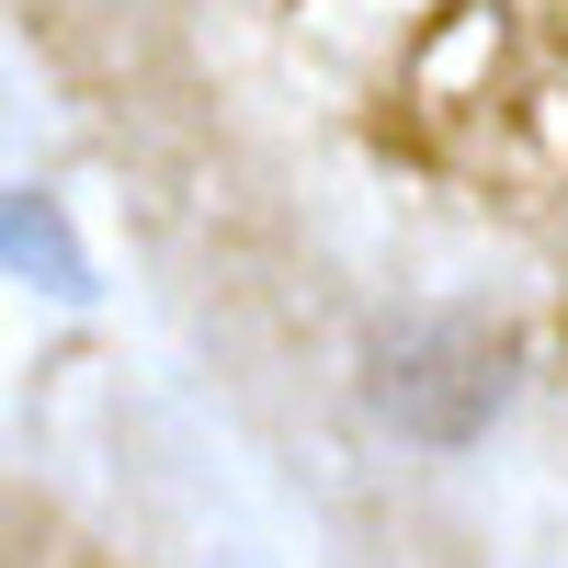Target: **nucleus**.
<instances>
[{"label":"nucleus","mask_w":568,"mask_h":568,"mask_svg":"<svg viewBox=\"0 0 568 568\" xmlns=\"http://www.w3.org/2000/svg\"><path fill=\"white\" fill-rule=\"evenodd\" d=\"M364 398H375V420H398L409 444L455 455V444H478L489 420H500V398H511V342H500L489 318H466V307H409V318L375 329Z\"/></svg>","instance_id":"nucleus-1"},{"label":"nucleus","mask_w":568,"mask_h":568,"mask_svg":"<svg viewBox=\"0 0 568 568\" xmlns=\"http://www.w3.org/2000/svg\"><path fill=\"white\" fill-rule=\"evenodd\" d=\"M0 251H12V273H23V284H45V296H91V262L69 251V227H58V205H45L34 182L0 205Z\"/></svg>","instance_id":"nucleus-2"}]
</instances>
